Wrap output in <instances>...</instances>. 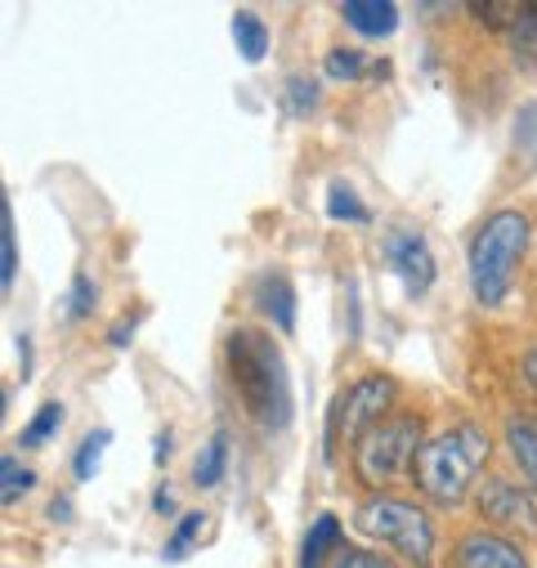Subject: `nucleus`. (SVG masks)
<instances>
[{
    "label": "nucleus",
    "mask_w": 537,
    "mask_h": 568,
    "mask_svg": "<svg viewBox=\"0 0 537 568\" xmlns=\"http://www.w3.org/2000/svg\"><path fill=\"white\" fill-rule=\"evenodd\" d=\"M224 462H229V435H215L206 444V453L197 457V466H193V484L197 488H215L224 479Z\"/></svg>",
    "instance_id": "nucleus-17"
},
{
    "label": "nucleus",
    "mask_w": 537,
    "mask_h": 568,
    "mask_svg": "<svg viewBox=\"0 0 537 568\" xmlns=\"http://www.w3.org/2000/svg\"><path fill=\"white\" fill-rule=\"evenodd\" d=\"M510 37V54L524 72H537V0H528V6H519V19L515 28L506 32Z\"/></svg>",
    "instance_id": "nucleus-14"
},
{
    "label": "nucleus",
    "mask_w": 537,
    "mask_h": 568,
    "mask_svg": "<svg viewBox=\"0 0 537 568\" xmlns=\"http://www.w3.org/2000/svg\"><path fill=\"white\" fill-rule=\"evenodd\" d=\"M255 305H260V314L274 318L278 332L296 327V292H292V282L283 273H264L255 282Z\"/></svg>",
    "instance_id": "nucleus-10"
},
{
    "label": "nucleus",
    "mask_w": 537,
    "mask_h": 568,
    "mask_svg": "<svg viewBox=\"0 0 537 568\" xmlns=\"http://www.w3.org/2000/svg\"><path fill=\"white\" fill-rule=\"evenodd\" d=\"M59 425H63V407H59V403H45V407H37L32 425L23 430V448H41L50 435H59Z\"/></svg>",
    "instance_id": "nucleus-21"
},
{
    "label": "nucleus",
    "mask_w": 537,
    "mask_h": 568,
    "mask_svg": "<svg viewBox=\"0 0 537 568\" xmlns=\"http://www.w3.org/2000/svg\"><path fill=\"white\" fill-rule=\"evenodd\" d=\"M314 103H318V85L310 77H292L287 81V112L305 116V112H314Z\"/></svg>",
    "instance_id": "nucleus-25"
},
{
    "label": "nucleus",
    "mask_w": 537,
    "mask_h": 568,
    "mask_svg": "<svg viewBox=\"0 0 537 568\" xmlns=\"http://www.w3.org/2000/svg\"><path fill=\"white\" fill-rule=\"evenodd\" d=\"M341 550V519L336 515H318L314 528L305 532V546H301V568H323V559Z\"/></svg>",
    "instance_id": "nucleus-13"
},
{
    "label": "nucleus",
    "mask_w": 537,
    "mask_h": 568,
    "mask_svg": "<svg viewBox=\"0 0 537 568\" xmlns=\"http://www.w3.org/2000/svg\"><path fill=\"white\" fill-rule=\"evenodd\" d=\"M32 488V475L19 466V457H0V501L14 506Z\"/></svg>",
    "instance_id": "nucleus-22"
},
{
    "label": "nucleus",
    "mask_w": 537,
    "mask_h": 568,
    "mask_svg": "<svg viewBox=\"0 0 537 568\" xmlns=\"http://www.w3.org/2000/svg\"><path fill=\"white\" fill-rule=\"evenodd\" d=\"M354 528L367 532L372 541L394 546L403 559H413V564H430V555H435V524L413 501L372 497V501H363L354 510Z\"/></svg>",
    "instance_id": "nucleus-5"
},
{
    "label": "nucleus",
    "mask_w": 537,
    "mask_h": 568,
    "mask_svg": "<svg viewBox=\"0 0 537 568\" xmlns=\"http://www.w3.org/2000/svg\"><path fill=\"white\" fill-rule=\"evenodd\" d=\"M385 255H389L394 273L403 277V292H408L413 301L430 292V282H435V255H430V246H426L422 233H389Z\"/></svg>",
    "instance_id": "nucleus-7"
},
{
    "label": "nucleus",
    "mask_w": 537,
    "mask_h": 568,
    "mask_svg": "<svg viewBox=\"0 0 537 568\" xmlns=\"http://www.w3.org/2000/svg\"><path fill=\"white\" fill-rule=\"evenodd\" d=\"M153 510H158V515H171V510H175V501L166 497V488H162V493L153 497Z\"/></svg>",
    "instance_id": "nucleus-30"
},
{
    "label": "nucleus",
    "mask_w": 537,
    "mask_h": 568,
    "mask_svg": "<svg viewBox=\"0 0 537 568\" xmlns=\"http://www.w3.org/2000/svg\"><path fill=\"white\" fill-rule=\"evenodd\" d=\"M506 448L515 466L537 484V416H510L506 420Z\"/></svg>",
    "instance_id": "nucleus-12"
},
{
    "label": "nucleus",
    "mask_w": 537,
    "mask_h": 568,
    "mask_svg": "<svg viewBox=\"0 0 537 568\" xmlns=\"http://www.w3.org/2000/svg\"><path fill=\"white\" fill-rule=\"evenodd\" d=\"M524 376H528V385L537 389V345H533V349L524 354Z\"/></svg>",
    "instance_id": "nucleus-29"
},
{
    "label": "nucleus",
    "mask_w": 537,
    "mask_h": 568,
    "mask_svg": "<svg viewBox=\"0 0 537 568\" xmlns=\"http://www.w3.org/2000/svg\"><path fill=\"white\" fill-rule=\"evenodd\" d=\"M108 444H112V435H108V430H94V435H85V439H81L77 462H72V475H77L81 484L99 475V462H103V448H108Z\"/></svg>",
    "instance_id": "nucleus-18"
},
{
    "label": "nucleus",
    "mask_w": 537,
    "mask_h": 568,
    "mask_svg": "<svg viewBox=\"0 0 537 568\" xmlns=\"http://www.w3.org/2000/svg\"><path fill=\"white\" fill-rule=\"evenodd\" d=\"M484 466H488V435L475 420H462V425H453V430L422 444L413 479L430 501L457 506L470 493V484L479 479Z\"/></svg>",
    "instance_id": "nucleus-2"
},
{
    "label": "nucleus",
    "mask_w": 537,
    "mask_h": 568,
    "mask_svg": "<svg viewBox=\"0 0 537 568\" xmlns=\"http://www.w3.org/2000/svg\"><path fill=\"white\" fill-rule=\"evenodd\" d=\"M470 14L479 23H488L493 32H510L515 19H519V6H501V0H488V6H470Z\"/></svg>",
    "instance_id": "nucleus-24"
},
{
    "label": "nucleus",
    "mask_w": 537,
    "mask_h": 568,
    "mask_svg": "<svg viewBox=\"0 0 537 568\" xmlns=\"http://www.w3.org/2000/svg\"><path fill=\"white\" fill-rule=\"evenodd\" d=\"M327 215L332 220H349V224H367V206L354 197L349 184H332L327 189Z\"/></svg>",
    "instance_id": "nucleus-20"
},
{
    "label": "nucleus",
    "mask_w": 537,
    "mask_h": 568,
    "mask_svg": "<svg viewBox=\"0 0 537 568\" xmlns=\"http://www.w3.org/2000/svg\"><path fill=\"white\" fill-rule=\"evenodd\" d=\"M134 327H140V314H130L125 323H116V327L108 332V345H112V349H121V345H125V341L134 336Z\"/></svg>",
    "instance_id": "nucleus-28"
},
{
    "label": "nucleus",
    "mask_w": 537,
    "mask_h": 568,
    "mask_svg": "<svg viewBox=\"0 0 537 568\" xmlns=\"http://www.w3.org/2000/svg\"><path fill=\"white\" fill-rule=\"evenodd\" d=\"M533 162H537V149H533Z\"/></svg>",
    "instance_id": "nucleus-31"
},
{
    "label": "nucleus",
    "mask_w": 537,
    "mask_h": 568,
    "mask_svg": "<svg viewBox=\"0 0 537 568\" xmlns=\"http://www.w3.org/2000/svg\"><path fill=\"white\" fill-rule=\"evenodd\" d=\"M417 453H422V420L417 416H385L367 435H358L354 470L367 488H385L417 466Z\"/></svg>",
    "instance_id": "nucleus-4"
},
{
    "label": "nucleus",
    "mask_w": 537,
    "mask_h": 568,
    "mask_svg": "<svg viewBox=\"0 0 537 568\" xmlns=\"http://www.w3.org/2000/svg\"><path fill=\"white\" fill-rule=\"evenodd\" d=\"M202 515H184L180 524H175V532H171V541H166V559H184L189 555V546L197 541V532H202Z\"/></svg>",
    "instance_id": "nucleus-23"
},
{
    "label": "nucleus",
    "mask_w": 537,
    "mask_h": 568,
    "mask_svg": "<svg viewBox=\"0 0 537 568\" xmlns=\"http://www.w3.org/2000/svg\"><path fill=\"white\" fill-rule=\"evenodd\" d=\"M453 568H528L524 550L497 532H470L453 550Z\"/></svg>",
    "instance_id": "nucleus-9"
},
{
    "label": "nucleus",
    "mask_w": 537,
    "mask_h": 568,
    "mask_svg": "<svg viewBox=\"0 0 537 568\" xmlns=\"http://www.w3.org/2000/svg\"><path fill=\"white\" fill-rule=\"evenodd\" d=\"M14 273H19V237H14V211L10 197H0V287H14Z\"/></svg>",
    "instance_id": "nucleus-15"
},
{
    "label": "nucleus",
    "mask_w": 537,
    "mask_h": 568,
    "mask_svg": "<svg viewBox=\"0 0 537 568\" xmlns=\"http://www.w3.org/2000/svg\"><path fill=\"white\" fill-rule=\"evenodd\" d=\"M233 41H237V50H242L246 63H260L268 54V28L255 14H246V10L233 14Z\"/></svg>",
    "instance_id": "nucleus-16"
},
{
    "label": "nucleus",
    "mask_w": 537,
    "mask_h": 568,
    "mask_svg": "<svg viewBox=\"0 0 537 568\" xmlns=\"http://www.w3.org/2000/svg\"><path fill=\"white\" fill-rule=\"evenodd\" d=\"M479 510H484V519H493L497 528H519V532H528V537L537 532V510H533L528 493L515 488V484H506V479H493V484L479 488Z\"/></svg>",
    "instance_id": "nucleus-8"
},
{
    "label": "nucleus",
    "mask_w": 537,
    "mask_h": 568,
    "mask_svg": "<svg viewBox=\"0 0 537 568\" xmlns=\"http://www.w3.org/2000/svg\"><path fill=\"white\" fill-rule=\"evenodd\" d=\"M90 310H94V282H90V273H77L72 296H68V318H85Z\"/></svg>",
    "instance_id": "nucleus-26"
},
{
    "label": "nucleus",
    "mask_w": 537,
    "mask_h": 568,
    "mask_svg": "<svg viewBox=\"0 0 537 568\" xmlns=\"http://www.w3.org/2000/svg\"><path fill=\"white\" fill-rule=\"evenodd\" d=\"M229 376L237 385L242 407L260 430H287L292 420V376L278 345L255 327H237L229 336Z\"/></svg>",
    "instance_id": "nucleus-1"
},
{
    "label": "nucleus",
    "mask_w": 537,
    "mask_h": 568,
    "mask_svg": "<svg viewBox=\"0 0 537 568\" xmlns=\"http://www.w3.org/2000/svg\"><path fill=\"white\" fill-rule=\"evenodd\" d=\"M372 72H385V68H372V59H363L358 50H332L327 54V77H336V81H358Z\"/></svg>",
    "instance_id": "nucleus-19"
},
{
    "label": "nucleus",
    "mask_w": 537,
    "mask_h": 568,
    "mask_svg": "<svg viewBox=\"0 0 537 568\" xmlns=\"http://www.w3.org/2000/svg\"><path fill=\"white\" fill-rule=\"evenodd\" d=\"M341 19L363 37H389L398 28V6L394 0H345Z\"/></svg>",
    "instance_id": "nucleus-11"
},
{
    "label": "nucleus",
    "mask_w": 537,
    "mask_h": 568,
    "mask_svg": "<svg viewBox=\"0 0 537 568\" xmlns=\"http://www.w3.org/2000/svg\"><path fill=\"white\" fill-rule=\"evenodd\" d=\"M332 568H394L385 555H376V550H336V564Z\"/></svg>",
    "instance_id": "nucleus-27"
},
{
    "label": "nucleus",
    "mask_w": 537,
    "mask_h": 568,
    "mask_svg": "<svg viewBox=\"0 0 537 568\" xmlns=\"http://www.w3.org/2000/svg\"><path fill=\"white\" fill-rule=\"evenodd\" d=\"M394 403V381L389 376H367L349 385L332 412H327V453H336V439H358L376 420H385V407Z\"/></svg>",
    "instance_id": "nucleus-6"
},
{
    "label": "nucleus",
    "mask_w": 537,
    "mask_h": 568,
    "mask_svg": "<svg viewBox=\"0 0 537 568\" xmlns=\"http://www.w3.org/2000/svg\"><path fill=\"white\" fill-rule=\"evenodd\" d=\"M528 220L519 211H497L479 224L470 242V292L479 305H501L510 292V277L528 251Z\"/></svg>",
    "instance_id": "nucleus-3"
}]
</instances>
